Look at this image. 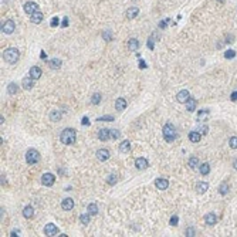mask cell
Wrapping results in <instances>:
<instances>
[{
    "instance_id": "14",
    "label": "cell",
    "mask_w": 237,
    "mask_h": 237,
    "mask_svg": "<svg viewBox=\"0 0 237 237\" xmlns=\"http://www.w3.org/2000/svg\"><path fill=\"white\" fill-rule=\"evenodd\" d=\"M196 193H199V195H202V193H205L207 189H209V183L207 182H199V183H196Z\"/></svg>"
},
{
    "instance_id": "45",
    "label": "cell",
    "mask_w": 237,
    "mask_h": 237,
    "mask_svg": "<svg viewBox=\"0 0 237 237\" xmlns=\"http://www.w3.org/2000/svg\"><path fill=\"white\" fill-rule=\"evenodd\" d=\"M177 222H179V217H177V216H172V217H170V224H172V226H177Z\"/></svg>"
},
{
    "instance_id": "24",
    "label": "cell",
    "mask_w": 237,
    "mask_h": 237,
    "mask_svg": "<svg viewBox=\"0 0 237 237\" xmlns=\"http://www.w3.org/2000/svg\"><path fill=\"white\" fill-rule=\"evenodd\" d=\"M33 81H34V80H33L31 77H26V78H23V81H21L23 88L24 89H31L33 88Z\"/></svg>"
},
{
    "instance_id": "33",
    "label": "cell",
    "mask_w": 237,
    "mask_h": 237,
    "mask_svg": "<svg viewBox=\"0 0 237 237\" xmlns=\"http://www.w3.org/2000/svg\"><path fill=\"white\" fill-rule=\"evenodd\" d=\"M88 213L91 214V216H95V214H98V206L94 205V203L88 205Z\"/></svg>"
},
{
    "instance_id": "10",
    "label": "cell",
    "mask_w": 237,
    "mask_h": 237,
    "mask_svg": "<svg viewBox=\"0 0 237 237\" xmlns=\"http://www.w3.org/2000/svg\"><path fill=\"white\" fill-rule=\"evenodd\" d=\"M44 233H46L47 236H57V234H58V229H57L56 224L48 223L46 227H44Z\"/></svg>"
},
{
    "instance_id": "47",
    "label": "cell",
    "mask_w": 237,
    "mask_h": 237,
    "mask_svg": "<svg viewBox=\"0 0 237 237\" xmlns=\"http://www.w3.org/2000/svg\"><path fill=\"white\" fill-rule=\"evenodd\" d=\"M167 23H169V19H166V20H163V21H161L159 23V28H166V26H167Z\"/></svg>"
},
{
    "instance_id": "13",
    "label": "cell",
    "mask_w": 237,
    "mask_h": 237,
    "mask_svg": "<svg viewBox=\"0 0 237 237\" xmlns=\"http://www.w3.org/2000/svg\"><path fill=\"white\" fill-rule=\"evenodd\" d=\"M135 166H136V169H139V170H144V169H146L149 166V163L145 158H138L135 161Z\"/></svg>"
},
{
    "instance_id": "9",
    "label": "cell",
    "mask_w": 237,
    "mask_h": 237,
    "mask_svg": "<svg viewBox=\"0 0 237 237\" xmlns=\"http://www.w3.org/2000/svg\"><path fill=\"white\" fill-rule=\"evenodd\" d=\"M23 9H24V11H26V13L31 16L34 11H37V10H38V6H37V3H34V2H27V3L24 5Z\"/></svg>"
},
{
    "instance_id": "48",
    "label": "cell",
    "mask_w": 237,
    "mask_h": 237,
    "mask_svg": "<svg viewBox=\"0 0 237 237\" xmlns=\"http://www.w3.org/2000/svg\"><path fill=\"white\" fill-rule=\"evenodd\" d=\"M148 47L151 48V50H154L155 44H154V40H152V38H149V40H148Z\"/></svg>"
},
{
    "instance_id": "42",
    "label": "cell",
    "mask_w": 237,
    "mask_h": 237,
    "mask_svg": "<svg viewBox=\"0 0 237 237\" xmlns=\"http://www.w3.org/2000/svg\"><path fill=\"white\" fill-rule=\"evenodd\" d=\"M119 136H121V132H119V131H118V129H111V138H112V139H118Z\"/></svg>"
},
{
    "instance_id": "35",
    "label": "cell",
    "mask_w": 237,
    "mask_h": 237,
    "mask_svg": "<svg viewBox=\"0 0 237 237\" xmlns=\"http://www.w3.org/2000/svg\"><path fill=\"white\" fill-rule=\"evenodd\" d=\"M97 121L98 122H105V121H107V122H112V121H114V116H112V115H104V116H99Z\"/></svg>"
},
{
    "instance_id": "1",
    "label": "cell",
    "mask_w": 237,
    "mask_h": 237,
    "mask_svg": "<svg viewBox=\"0 0 237 237\" xmlns=\"http://www.w3.org/2000/svg\"><path fill=\"white\" fill-rule=\"evenodd\" d=\"M60 139L64 145H73V144H75V141H77V132H75V129L65 128V129L61 132Z\"/></svg>"
},
{
    "instance_id": "44",
    "label": "cell",
    "mask_w": 237,
    "mask_h": 237,
    "mask_svg": "<svg viewBox=\"0 0 237 237\" xmlns=\"http://www.w3.org/2000/svg\"><path fill=\"white\" fill-rule=\"evenodd\" d=\"M197 131H199L200 134H203V135H205V134H207V132H209V128H207V126H206V125H202V126H200V128H199V129H197Z\"/></svg>"
},
{
    "instance_id": "26",
    "label": "cell",
    "mask_w": 237,
    "mask_h": 237,
    "mask_svg": "<svg viewBox=\"0 0 237 237\" xmlns=\"http://www.w3.org/2000/svg\"><path fill=\"white\" fill-rule=\"evenodd\" d=\"M138 14H139V9H138V7H131V9H128V11H126V17H128V19H135Z\"/></svg>"
},
{
    "instance_id": "51",
    "label": "cell",
    "mask_w": 237,
    "mask_h": 237,
    "mask_svg": "<svg viewBox=\"0 0 237 237\" xmlns=\"http://www.w3.org/2000/svg\"><path fill=\"white\" fill-rule=\"evenodd\" d=\"M67 26H68V19L65 17V19L63 20V27H67Z\"/></svg>"
},
{
    "instance_id": "17",
    "label": "cell",
    "mask_w": 237,
    "mask_h": 237,
    "mask_svg": "<svg viewBox=\"0 0 237 237\" xmlns=\"http://www.w3.org/2000/svg\"><path fill=\"white\" fill-rule=\"evenodd\" d=\"M200 139H202V134H200L199 131H192L190 134H189V141L193 142V144H197Z\"/></svg>"
},
{
    "instance_id": "11",
    "label": "cell",
    "mask_w": 237,
    "mask_h": 237,
    "mask_svg": "<svg viewBox=\"0 0 237 237\" xmlns=\"http://www.w3.org/2000/svg\"><path fill=\"white\" fill-rule=\"evenodd\" d=\"M155 186H156V189H159V190H165V189H167V186H169V182L165 177H158L155 180Z\"/></svg>"
},
{
    "instance_id": "18",
    "label": "cell",
    "mask_w": 237,
    "mask_h": 237,
    "mask_svg": "<svg viewBox=\"0 0 237 237\" xmlns=\"http://www.w3.org/2000/svg\"><path fill=\"white\" fill-rule=\"evenodd\" d=\"M115 108L116 111H124L126 108V99L125 98H118L115 101Z\"/></svg>"
},
{
    "instance_id": "19",
    "label": "cell",
    "mask_w": 237,
    "mask_h": 237,
    "mask_svg": "<svg viewBox=\"0 0 237 237\" xmlns=\"http://www.w3.org/2000/svg\"><path fill=\"white\" fill-rule=\"evenodd\" d=\"M61 207L64 210H71L74 207V200L70 199V197H67V199L63 200V203H61Z\"/></svg>"
},
{
    "instance_id": "38",
    "label": "cell",
    "mask_w": 237,
    "mask_h": 237,
    "mask_svg": "<svg viewBox=\"0 0 237 237\" xmlns=\"http://www.w3.org/2000/svg\"><path fill=\"white\" fill-rule=\"evenodd\" d=\"M102 37H104L105 41H111L112 40V33L109 31V30H105V31L102 33Z\"/></svg>"
},
{
    "instance_id": "34",
    "label": "cell",
    "mask_w": 237,
    "mask_h": 237,
    "mask_svg": "<svg viewBox=\"0 0 237 237\" xmlns=\"http://www.w3.org/2000/svg\"><path fill=\"white\" fill-rule=\"evenodd\" d=\"M189 166H190L192 169L197 167V166H199V159L196 158V156H192V158L189 159Z\"/></svg>"
},
{
    "instance_id": "29",
    "label": "cell",
    "mask_w": 237,
    "mask_h": 237,
    "mask_svg": "<svg viewBox=\"0 0 237 237\" xmlns=\"http://www.w3.org/2000/svg\"><path fill=\"white\" fill-rule=\"evenodd\" d=\"M17 91H19L17 84H16V83H10L9 87H7V93H9L10 95H14V94H17Z\"/></svg>"
},
{
    "instance_id": "25",
    "label": "cell",
    "mask_w": 237,
    "mask_h": 237,
    "mask_svg": "<svg viewBox=\"0 0 237 237\" xmlns=\"http://www.w3.org/2000/svg\"><path fill=\"white\" fill-rule=\"evenodd\" d=\"M186 109H187V111L189 112H193L196 109V99L195 98H189V99H187V102H186Z\"/></svg>"
},
{
    "instance_id": "4",
    "label": "cell",
    "mask_w": 237,
    "mask_h": 237,
    "mask_svg": "<svg viewBox=\"0 0 237 237\" xmlns=\"http://www.w3.org/2000/svg\"><path fill=\"white\" fill-rule=\"evenodd\" d=\"M40 161V154H38L36 149H28L27 154H26V162L28 165H34Z\"/></svg>"
},
{
    "instance_id": "31",
    "label": "cell",
    "mask_w": 237,
    "mask_h": 237,
    "mask_svg": "<svg viewBox=\"0 0 237 237\" xmlns=\"http://www.w3.org/2000/svg\"><path fill=\"white\" fill-rule=\"evenodd\" d=\"M199 169H200V173H202L203 176H206V175H209V172H210V165L209 163H203V165L199 166Z\"/></svg>"
},
{
    "instance_id": "37",
    "label": "cell",
    "mask_w": 237,
    "mask_h": 237,
    "mask_svg": "<svg viewBox=\"0 0 237 237\" xmlns=\"http://www.w3.org/2000/svg\"><path fill=\"white\" fill-rule=\"evenodd\" d=\"M91 102L94 104V105H98V104L101 102V94H94L93 95V99H91Z\"/></svg>"
},
{
    "instance_id": "30",
    "label": "cell",
    "mask_w": 237,
    "mask_h": 237,
    "mask_svg": "<svg viewBox=\"0 0 237 237\" xmlns=\"http://www.w3.org/2000/svg\"><path fill=\"white\" fill-rule=\"evenodd\" d=\"M229 189H230V187H229V185L227 183H226V182H223V183H222V185L219 186V193H220V195H227L229 193Z\"/></svg>"
},
{
    "instance_id": "52",
    "label": "cell",
    "mask_w": 237,
    "mask_h": 237,
    "mask_svg": "<svg viewBox=\"0 0 237 237\" xmlns=\"http://www.w3.org/2000/svg\"><path fill=\"white\" fill-rule=\"evenodd\" d=\"M230 98H232V101H237V93H233Z\"/></svg>"
},
{
    "instance_id": "15",
    "label": "cell",
    "mask_w": 237,
    "mask_h": 237,
    "mask_svg": "<svg viewBox=\"0 0 237 237\" xmlns=\"http://www.w3.org/2000/svg\"><path fill=\"white\" fill-rule=\"evenodd\" d=\"M43 13L40 11V10H37V11H34V13L31 14V23L33 24H40L43 21Z\"/></svg>"
},
{
    "instance_id": "20",
    "label": "cell",
    "mask_w": 237,
    "mask_h": 237,
    "mask_svg": "<svg viewBox=\"0 0 237 237\" xmlns=\"http://www.w3.org/2000/svg\"><path fill=\"white\" fill-rule=\"evenodd\" d=\"M98 138L101 141H108L111 138V131L109 129H99L98 132Z\"/></svg>"
},
{
    "instance_id": "28",
    "label": "cell",
    "mask_w": 237,
    "mask_h": 237,
    "mask_svg": "<svg viewBox=\"0 0 237 237\" xmlns=\"http://www.w3.org/2000/svg\"><path fill=\"white\" fill-rule=\"evenodd\" d=\"M48 65H50V68H53V70H58L61 67V60H58V58H53V60L48 61Z\"/></svg>"
},
{
    "instance_id": "5",
    "label": "cell",
    "mask_w": 237,
    "mask_h": 237,
    "mask_svg": "<svg viewBox=\"0 0 237 237\" xmlns=\"http://www.w3.org/2000/svg\"><path fill=\"white\" fill-rule=\"evenodd\" d=\"M56 182V176L53 173H44L41 176V183L44 186H53Z\"/></svg>"
},
{
    "instance_id": "49",
    "label": "cell",
    "mask_w": 237,
    "mask_h": 237,
    "mask_svg": "<svg viewBox=\"0 0 237 237\" xmlns=\"http://www.w3.org/2000/svg\"><path fill=\"white\" fill-rule=\"evenodd\" d=\"M84 124V125H89V121H88V118H87V116H84L83 118V121H81Z\"/></svg>"
},
{
    "instance_id": "23",
    "label": "cell",
    "mask_w": 237,
    "mask_h": 237,
    "mask_svg": "<svg viewBox=\"0 0 237 237\" xmlns=\"http://www.w3.org/2000/svg\"><path fill=\"white\" fill-rule=\"evenodd\" d=\"M61 116H63V114H61L60 109H54V111L50 112V119H51L53 122H57L61 119Z\"/></svg>"
},
{
    "instance_id": "39",
    "label": "cell",
    "mask_w": 237,
    "mask_h": 237,
    "mask_svg": "<svg viewBox=\"0 0 237 237\" xmlns=\"http://www.w3.org/2000/svg\"><path fill=\"white\" fill-rule=\"evenodd\" d=\"M185 236H187V237L196 236V230L193 227H187V229H186V232H185Z\"/></svg>"
},
{
    "instance_id": "27",
    "label": "cell",
    "mask_w": 237,
    "mask_h": 237,
    "mask_svg": "<svg viewBox=\"0 0 237 237\" xmlns=\"http://www.w3.org/2000/svg\"><path fill=\"white\" fill-rule=\"evenodd\" d=\"M23 216L26 219H31L34 216V209H33L31 206H26L23 209Z\"/></svg>"
},
{
    "instance_id": "22",
    "label": "cell",
    "mask_w": 237,
    "mask_h": 237,
    "mask_svg": "<svg viewBox=\"0 0 237 237\" xmlns=\"http://www.w3.org/2000/svg\"><path fill=\"white\" fill-rule=\"evenodd\" d=\"M129 151H131L129 141H124V142H121V144H119V152H121V154H128Z\"/></svg>"
},
{
    "instance_id": "43",
    "label": "cell",
    "mask_w": 237,
    "mask_h": 237,
    "mask_svg": "<svg viewBox=\"0 0 237 237\" xmlns=\"http://www.w3.org/2000/svg\"><path fill=\"white\" fill-rule=\"evenodd\" d=\"M224 57L226 58H234L236 57V51L234 50H227V51L224 53Z\"/></svg>"
},
{
    "instance_id": "16",
    "label": "cell",
    "mask_w": 237,
    "mask_h": 237,
    "mask_svg": "<svg viewBox=\"0 0 237 237\" xmlns=\"http://www.w3.org/2000/svg\"><path fill=\"white\" fill-rule=\"evenodd\" d=\"M205 222L209 224V226H214V224L217 223V216L214 213H207L205 216Z\"/></svg>"
},
{
    "instance_id": "7",
    "label": "cell",
    "mask_w": 237,
    "mask_h": 237,
    "mask_svg": "<svg viewBox=\"0 0 237 237\" xmlns=\"http://www.w3.org/2000/svg\"><path fill=\"white\" fill-rule=\"evenodd\" d=\"M189 98H190V94H189V91H187V89H182V91H179V93H177V95H176L177 102H180V104H186Z\"/></svg>"
},
{
    "instance_id": "8",
    "label": "cell",
    "mask_w": 237,
    "mask_h": 237,
    "mask_svg": "<svg viewBox=\"0 0 237 237\" xmlns=\"http://www.w3.org/2000/svg\"><path fill=\"white\" fill-rule=\"evenodd\" d=\"M97 159H98V161H101V162L108 161V159H109V151L105 149V148L98 149V151H97Z\"/></svg>"
},
{
    "instance_id": "2",
    "label": "cell",
    "mask_w": 237,
    "mask_h": 237,
    "mask_svg": "<svg viewBox=\"0 0 237 237\" xmlns=\"http://www.w3.org/2000/svg\"><path fill=\"white\" fill-rule=\"evenodd\" d=\"M19 50L17 48H7L3 51V58H5L6 63H9V64H14V63H17L19 60Z\"/></svg>"
},
{
    "instance_id": "6",
    "label": "cell",
    "mask_w": 237,
    "mask_h": 237,
    "mask_svg": "<svg viewBox=\"0 0 237 237\" xmlns=\"http://www.w3.org/2000/svg\"><path fill=\"white\" fill-rule=\"evenodd\" d=\"M14 28H16V24H14L13 20H7L5 21V24L2 26V31L6 33V34H11L14 31Z\"/></svg>"
},
{
    "instance_id": "32",
    "label": "cell",
    "mask_w": 237,
    "mask_h": 237,
    "mask_svg": "<svg viewBox=\"0 0 237 237\" xmlns=\"http://www.w3.org/2000/svg\"><path fill=\"white\" fill-rule=\"evenodd\" d=\"M89 220H91V214H81L80 216V222L84 224V226H87L89 223Z\"/></svg>"
},
{
    "instance_id": "53",
    "label": "cell",
    "mask_w": 237,
    "mask_h": 237,
    "mask_svg": "<svg viewBox=\"0 0 237 237\" xmlns=\"http://www.w3.org/2000/svg\"><path fill=\"white\" fill-rule=\"evenodd\" d=\"M139 65H141V68H146V63H145L144 60H141V63H139Z\"/></svg>"
},
{
    "instance_id": "21",
    "label": "cell",
    "mask_w": 237,
    "mask_h": 237,
    "mask_svg": "<svg viewBox=\"0 0 237 237\" xmlns=\"http://www.w3.org/2000/svg\"><path fill=\"white\" fill-rule=\"evenodd\" d=\"M139 48V41L136 40V38H131V40H128V50H131V51H136Z\"/></svg>"
},
{
    "instance_id": "41",
    "label": "cell",
    "mask_w": 237,
    "mask_h": 237,
    "mask_svg": "<svg viewBox=\"0 0 237 237\" xmlns=\"http://www.w3.org/2000/svg\"><path fill=\"white\" fill-rule=\"evenodd\" d=\"M107 183L108 185H115L116 183V175H109L107 177Z\"/></svg>"
},
{
    "instance_id": "36",
    "label": "cell",
    "mask_w": 237,
    "mask_h": 237,
    "mask_svg": "<svg viewBox=\"0 0 237 237\" xmlns=\"http://www.w3.org/2000/svg\"><path fill=\"white\" fill-rule=\"evenodd\" d=\"M209 115V109H203V111H200L197 114V118H199V121H205V118Z\"/></svg>"
},
{
    "instance_id": "54",
    "label": "cell",
    "mask_w": 237,
    "mask_h": 237,
    "mask_svg": "<svg viewBox=\"0 0 237 237\" xmlns=\"http://www.w3.org/2000/svg\"><path fill=\"white\" fill-rule=\"evenodd\" d=\"M233 167H234V169H236V170H237V159H236V161H234V162H233Z\"/></svg>"
},
{
    "instance_id": "12",
    "label": "cell",
    "mask_w": 237,
    "mask_h": 237,
    "mask_svg": "<svg viewBox=\"0 0 237 237\" xmlns=\"http://www.w3.org/2000/svg\"><path fill=\"white\" fill-rule=\"evenodd\" d=\"M43 71L40 67H37V65H34V67H31L30 68V77H31L33 80H38L40 77H41Z\"/></svg>"
},
{
    "instance_id": "3",
    "label": "cell",
    "mask_w": 237,
    "mask_h": 237,
    "mask_svg": "<svg viewBox=\"0 0 237 237\" xmlns=\"http://www.w3.org/2000/svg\"><path fill=\"white\" fill-rule=\"evenodd\" d=\"M162 134L167 142H173V141L176 139V129H175V126L172 124H166V125L163 126Z\"/></svg>"
},
{
    "instance_id": "40",
    "label": "cell",
    "mask_w": 237,
    "mask_h": 237,
    "mask_svg": "<svg viewBox=\"0 0 237 237\" xmlns=\"http://www.w3.org/2000/svg\"><path fill=\"white\" fill-rule=\"evenodd\" d=\"M229 145H230V148L237 149V136H232L229 141Z\"/></svg>"
},
{
    "instance_id": "46",
    "label": "cell",
    "mask_w": 237,
    "mask_h": 237,
    "mask_svg": "<svg viewBox=\"0 0 237 237\" xmlns=\"http://www.w3.org/2000/svg\"><path fill=\"white\" fill-rule=\"evenodd\" d=\"M58 23H60V19H58V17H53V20H51V27H57V26H58Z\"/></svg>"
},
{
    "instance_id": "50",
    "label": "cell",
    "mask_w": 237,
    "mask_h": 237,
    "mask_svg": "<svg viewBox=\"0 0 237 237\" xmlns=\"http://www.w3.org/2000/svg\"><path fill=\"white\" fill-rule=\"evenodd\" d=\"M226 38H227V41H226V43H233V40H234L233 36H226Z\"/></svg>"
}]
</instances>
